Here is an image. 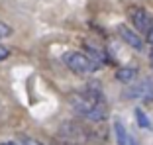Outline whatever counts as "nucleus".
I'll list each match as a JSON object with an SVG mask.
<instances>
[{"label": "nucleus", "instance_id": "f257e3e1", "mask_svg": "<svg viewBox=\"0 0 153 145\" xmlns=\"http://www.w3.org/2000/svg\"><path fill=\"white\" fill-rule=\"evenodd\" d=\"M71 106L76 112L85 116L90 122H100L108 116V108L104 102V96L96 88H86L82 92H76L71 96Z\"/></svg>", "mask_w": 153, "mask_h": 145}, {"label": "nucleus", "instance_id": "39448f33", "mask_svg": "<svg viewBox=\"0 0 153 145\" xmlns=\"http://www.w3.org/2000/svg\"><path fill=\"white\" fill-rule=\"evenodd\" d=\"M118 36L126 41L130 47H134L135 51H141V49H143V41H141V37L137 36L131 27H128L126 24H120V26H118Z\"/></svg>", "mask_w": 153, "mask_h": 145}, {"label": "nucleus", "instance_id": "0eeeda50", "mask_svg": "<svg viewBox=\"0 0 153 145\" xmlns=\"http://www.w3.org/2000/svg\"><path fill=\"white\" fill-rule=\"evenodd\" d=\"M135 77H137V69L135 67H122L116 71V78L120 82H134Z\"/></svg>", "mask_w": 153, "mask_h": 145}, {"label": "nucleus", "instance_id": "f8f14e48", "mask_svg": "<svg viewBox=\"0 0 153 145\" xmlns=\"http://www.w3.org/2000/svg\"><path fill=\"white\" fill-rule=\"evenodd\" d=\"M24 145H41V143H37V141H26Z\"/></svg>", "mask_w": 153, "mask_h": 145}, {"label": "nucleus", "instance_id": "9d476101", "mask_svg": "<svg viewBox=\"0 0 153 145\" xmlns=\"http://www.w3.org/2000/svg\"><path fill=\"white\" fill-rule=\"evenodd\" d=\"M8 55H10V49H8V47H4V45H0V61L8 59Z\"/></svg>", "mask_w": 153, "mask_h": 145}, {"label": "nucleus", "instance_id": "4468645a", "mask_svg": "<svg viewBox=\"0 0 153 145\" xmlns=\"http://www.w3.org/2000/svg\"><path fill=\"white\" fill-rule=\"evenodd\" d=\"M0 145H14V143H0Z\"/></svg>", "mask_w": 153, "mask_h": 145}, {"label": "nucleus", "instance_id": "20e7f679", "mask_svg": "<svg viewBox=\"0 0 153 145\" xmlns=\"http://www.w3.org/2000/svg\"><path fill=\"white\" fill-rule=\"evenodd\" d=\"M130 20L137 32L147 33L149 26H151V18H149V14L143 8H130Z\"/></svg>", "mask_w": 153, "mask_h": 145}, {"label": "nucleus", "instance_id": "9b49d317", "mask_svg": "<svg viewBox=\"0 0 153 145\" xmlns=\"http://www.w3.org/2000/svg\"><path fill=\"white\" fill-rule=\"evenodd\" d=\"M147 41L153 45V22H151V26H149V30H147Z\"/></svg>", "mask_w": 153, "mask_h": 145}, {"label": "nucleus", "instance_id": "f03ea898", "mask_svg": "<svg viewBox=\"0 0 153 145\" xmlns=\"http://www.w3.org/2000/svg\"><path fill=\"white\" fill-rule=\"evenodd\" d=\"M63 63L76 75H90L98 69V65L90 59L88 55H82L79 51H67L63 55Z\"/></svg>", "mask_w": 153, "mask_h": 145}, {"label": "nucleus", "instance_id": "1a4fd4ad", "mask_svg": "<svg viewBox=\"0 0 153 145\" xmlns=\"http://www.w3.org/2000/svg\"><path fill=\"white\" fill-rule=\"evenodd\" d=\"M8 36H12V27H10L8 24L0 22V39H2V37H8Z\"/></svg>", "mask_w": 153, "mask_h": 145}, {"label": "nucleus", "instance_id": "6e6552de", "mask_svg": "<svg viewBox=\"0 0 153 145\" xmlns=\"http://www.w3.org/2000/svg\"><path fill=\"white\" fill-rule=\"evenodd\" d=\"M135 120H137L140 127H143V129H151V122H149V118L145 116V112H143L141 108L135 110Z\"/></svg>", "mask_w": 153, "mask_h": 145}, {"label": "nucleus", "instance_id": "423d86ee", "mask_svg": "<svg viewBox=\"0 0 153 145\" xmlns=\"http://www.w3.org/2000/svg\"><path fill=\"white\" fill-rule=\"evenodd\" d=\"M114 133H116L118 145H135V141L128 135L126 127H124V124H122L120 120H116V122H114Z\"/></svg>", "mask_w": 153, "mask_h": 145}, {"label": "nucleus", "instance_id": "7ed1b4c3", "mask_svg": "<svg viewBox=\"0 0 153 145\" xmlns=\"http://www.w3.org/2000/svg\"><path fill=\"white\" fill-rule=\"evenodd\" d=\"M124 96L130 100H153V78H143L140 82H134L124 90Z\"/></svg>", "mask_w": 153, "mask_h": 145}, {"label": "nucleus", "instance_id": "ddd939ff", "mask_svg": "<svg viewBox=\"0 0 153 145\" xmlns=\"http://www.w3.org/2000/svg\"><path fill=\"white\" fill-rule=\"evenodd\" d=\"M151 63H153V49H151Z\"/></svg>", "mask_w": 153, "mask_h": 145}]
</instances>
